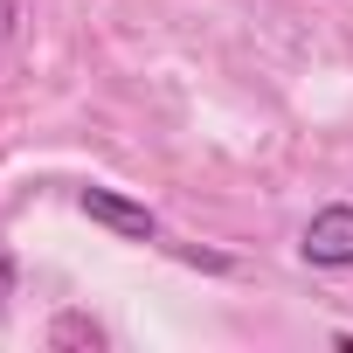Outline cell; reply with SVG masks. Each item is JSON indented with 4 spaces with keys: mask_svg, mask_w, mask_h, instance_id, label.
I'll return each mask as SVG.
<instances>
[{
    "mask_svg": "<svg viewBox=\"0 0 353 353\" xmlns=\"http://www.w3.org/2000/svg\"><path fill=\"white\" fill-rule=\"evenodd\" d=\"M77 215H90L97 229H111L118 243H166V229H159V215L145 208V201H132V194H118V188H77Z\"/></svg>",
    "mask_w": 353,
    "mask_h": 353,
    "instance_id": "obj_1",
    "label": "cell"
},
{
    "mask_svg": "<svg viewBox=\"0 0 353 353\" xmlns=\"http://www.w3.org/2000/svg\"><path fill=\"white\" fill-rule=\"evenodd\" d=\"M298 256L312 270H353V201H325L305 236H298Z\"/></svg>",
    "mask_w": 353,
    "mask_h": 353,
    "instance_id": "obj_2",
    "label": "cell"
},
{
    "mask_svg": "<svg viewBox=\"0 0 353 353\" xmlns=\"http://www.w3.org/2000/svg\"><path fill=\"white\" fill-rule=\"evenodd\" d=\"M49 346H56V353H104L111 339H104V325H97L90 312H56V319H49Z\"/></svg>",
    "mask_w": 353,
    "mask_h": 353,
    "instance_id": "obj_3",
    "label": "cell"
},
{
    "mask_svg": "<svg viewBox=\"0 0 353 353\" xmlns=\"http://www.w3.org/2000/svg\"><path fill=\"white\" fill-rule=\"evenodd\" d=\"M173 256H181V263H194V270H215V277H222V270H236L222 250H194V243H173Z\"/></svg>",
    "mask_w": 353,
    "mask_h": 353,
    "instance_id": "obj_4",
    "label": "cell"
},
{
    "mask_svg": "<svg viewBox=\"0 0 353 353\" xmlns=\"http://www.w3.org/2000/svg\"><path fill=\"white\" fill-rule=\"evenodd\" d=\"M14 21H21V0H0V42H14Z\"/></svg>",
    "mask_w": 353,
    "mask_h": 353,
    "instance_id": "obj_6",
    "label": "cell"
},
{
    "mask_svg": "<svg viewBox=\"0 0 353 353\" xmlns=\"http://www.w3.org/2000/svg\"><path fill=\"white\" fill-rule=\"evenodd\" d=\"M14 291H21V263H14V250H8V243H0V305H8Z\"/></svg>",
    "mask_w": 353,
    "mask_h": 353,
    "instance_id": "obj_5",
    "label": "cell"
},
{
    "mask_svg": "<svg viewBox=\"0 0 353 353\" xmlns=\"http://www.w3.org/2000/svg\"><path fill=\"white\" fill-rule=\"evenodd\" d=\"M339 346H346V353H353V332H339Z\"/></svg>",
    "mask_w": 353,
    "mask_h": 353,
    "instance_id": "obj_7",
    "label": "cell"
}]
</instances>
